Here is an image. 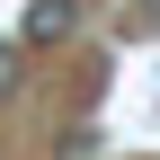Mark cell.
I'll return each mask as SVG.
<instances>
[{
	"instance_id": "cell-1",
	"label": "cell",
	"mask_w": 160,
	"mask_h": 160,
	"mask_svg": "<svg viewBox=\"0 0 160 160\" xmlns=\"http://www.w3.org/2000/svg\"><path fill=\"white\" fill-rule=\"evenodd\" d=\"M80 27V0H27V18H18V45H62Z\"/></svg>"
},
{
	"instance_id": "cell-2",
	"label": "cell",
	"mask_w": 160,
	"mask_h": 160,
	"mask_svg": "<svg viewBox=\"0 0 160 160\" xmlns=\"http://www.w3.org/2000/svg\"><path fill=\"white\" fill-rule=\"evenodd\" d=\"M18 89V45H0V98Z\"/></svg>"
},
{
	"instance_id": "cell-3",
	"label": "cell",
	"mask_w": 160,
	"mask_h": 160,
	"mask_svg": "<svg viewBox=\"0 0 160 160\" xmlns=\"http://www.w3.org/2000/svg\"><path fill=\"white\" fill-rule=\"evenodd\" d=\"M133 27H160V0H133Z\"/></svg>"
}]
</instances>
